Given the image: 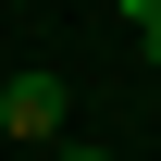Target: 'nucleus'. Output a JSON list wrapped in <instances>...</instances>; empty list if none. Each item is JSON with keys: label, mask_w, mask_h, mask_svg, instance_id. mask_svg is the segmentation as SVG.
Listing matches in <instances>:
<instances>
[{"label": "nucleus", "mask_w": 161, "mask_h": 161, "mask_svg": "<svg viewBox=\"0 0 161 161\" xmlns=\"http://www.w3.org/2000/svg\"><path fill=\"white\" fill-rule=\"evenodd\" d=\"M0 136H62V75H13L0 87Z\"/></svg>", "instance_id": "f257e3e1"}, {"label": "nucleus", "mask_w": 161, "mask_h": 161, "mask_svg": "<svg viewBox=\"0 0 161 161\" xmlns=\"http://www.w3.org/2000/svg\"><path fill=\"white\" fill-rule=\"evenodd\" d=\"M124 25H136V37H149V25H161V0H124Z\"/></svg>", "instance_id": "f03ea898"}, {"label": "nucleus", "mask_w": 161, "mask_h": 161, "mask_svg": "<svg viewBox=\"0 0 161 161\" xmlns=\"http://www.w3.org/2000/svg\"><path fill=\"white\" fill-rule=\"evenodd\" d=\"M62 161H112V149H62Z\"/></svg>", "instance_id": "7ed1b4c3"}, {"label": "nucleus", "mask_w": 161, "mask_h": 161, "mask_svg": "<svg viewBox=\"0 0 161 161\" xmlns=\"http://www.w3.org/2000/svg\"><path fill=\"white\" fill-rule=\"evenodd\" d=\"M149 62H161V25H149Z\"/></svg>", "instance_id": "20e7f679"}]
</instances>
